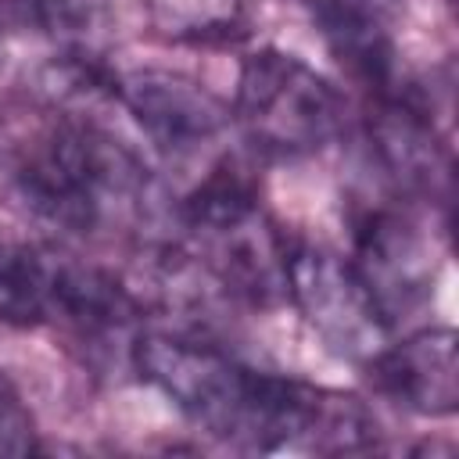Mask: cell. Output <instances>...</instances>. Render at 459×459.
<instances>
[{
    "label": "cell",
    "mask_w": 459,
    "mask_h": 459,
    "mask_svg": "<svg viewBox=\"0 0 459 459\" xmlns=\"http://www.w3.org/2000/svg\"><path fill=\"white\" fill-rule=\"evenodd\" d=\"M136 373L190 423L251 452L298 448L308 384L244 366L222 348L186 333H140Z\"/></svg>",
    "instance_id": "cell-1"
},
{
    "label": "cell",
    "mask_w": 459,
    "mask_h": 459,
    "mask_svg": "<svg viewBox=\"0 0 459 459\" xmlns=\"http://www.w3.org/2000/svg\"><path fill=\"white\" fill-rule=\"evenodd\" d=\"M25 204L68 230L97 233L151 215L154 183L140 158L111 133L90 122L47 129L18 169Z\"/></svg>",
    "instance_id": "cell-2"
},
{
    "label": "cell",
    "mask_w": 459,
    "mask_h": 459,
    "mask_svg": "<svg viewBox=\"0 0 459 459\" xmlns=\"http://www.w3.org/2000/svg\"><path fill=\"white\" fill-rule=\"evenodd\" d=\"M194 258L219 287L265 305L287 298L283 269L290 237L269 219L255 186L233 169L215 165L179 208Z\"/></svg>",
    "instance_id": "cell-3"
},
{
    "label": "cell",
    "mask_w": 459,
    "mask_h": 459,
    "mask_svg": "<svg viewBox=\"0 0 459 459\" xmlns=\"http://www.w3.org/2000/svg\"><path fill=\"white\" fill-rule=\"evenodd\" d=\"M233 111L247 140L280 158L323 151L344 122V100L333 82L276 47L244 57Z\"/></svg>",
    "instance_id": "cell-4"
},
{
    "label": "cell",
    "mask_w": 459,
    "mask_h": 459,
    "mask_svg": "<svg viewBox=\"0 0 459 459\" xmlns=\"http://www.w3.org/2000/svg\"><path fill=\"white\" fill-rule=\"evenodd\" d=\"M283 283L287 298L333 355L366 366L391 341V319L351 258L319 244L290 240Z\"/></svg>",
    "instance_id": "cell-5"
},
{
    "label": "cell",
    "mask_w": 459,
    "mask_h": 459,
    "mask_svg": "<svg viewBox=\"0 0 459 459\" xmlns=\"http://www.w3.org/2000/svg\"><path fill=\"white\" fill-rule=\"evenodd\" d=\"M115 97L169 158H190L215 143L230 118L222 100L204 82L169 68H136L115 79Z\"/></svg>",
    "instance_id": "cell-6"
},
{
    "label": "cell",
    "mask_w": 459,
    "mask_h": 459,
    "mask_svg": "<svg viewBox=\"0 0 459 459\" xmlns=\"http://www.w3.org/2000/svg\"><path fill=\"white\" fill-rule=\"evenodd\" d=\"M355 269L377 294L384 316L412 312L434 290V244L394 208H366L355 219Z\"/></svg>",
    "instance_id": "cell-7"
},
{
    "label": "cell",
    "mask_w": 459,
    "mask_h": 459,
    "mask_svg": "<svg viewBox=\"0 0 459 459\" xmlns=\"http://www.w3.org/2000/svg\"><path fill=\"white\" fill-rule=\"evenodd\" d=\"M369 147L387 179L420 201L445 204L452 186V154L420 100L402 86L377 93L369 111Z\"/></svg>",
    "instance_id": "cell-8"
},
{
    "label": "cell",
    "mask_w": 459,
    "mask_h": 459,
    "mask_svg": "<svg viewBox=\"0 0 459 459\" xmlns=\"http://www.w3.org/2000/svg\"><path fill=\"white\" fill-rule=\"evenodd\" d=\"M373 384L420 416H452L459 405V355L452 326H423L387 341L369 362Z\"/></svg>",
    "instance_id": "cell-9"
},
{
    "label": "cell",
    "mask_w": 459,
    "mask_h": 459,
    "mask_svg": "<svg viewBox=\"0 0 459 459\" xmlns=\"http://www.w3.org/2000/svg\"><path fill=\"white\" fill-rule=\"evenodd\" d=\"M47 316L79 333H118L136 319V298L100 265L47 255Z\"/></svg>",
    "instance_id": "cell-10"
},
{
    "label": "cell",
    "mask_w": 459,
    "mask_h": 459,
    "mask_svg": "<svg viewBox=\"0 0 459 459\" xmlns=\"http://www.w3.org/2000/svg\"><path fill=\"white\" fill-rule=\"evenodd\" d=\"M147 25L172 43H222L247 22V0H143Z\"/></svg>",
    "instance_id": "cell-11"
},
{
    "label": "cell",
    "mask_w": 459,
    "mask_h": 459,
    "mask_svg": "<svg viewBox=\"0 0 459 459\" xmlns=\"http://www.w3.org/2000/svg\"><path fill=\"white\" fill-rule=\"evenodd\" d=\"M0 319L14 326L47 319V255L0 240Z\"/></svg>",
    "instance_id": "cell-12"
},
{
    "label": "cell",
    "mask_w": 459,
    "mask_h": 459,
    "mask_svg": "<svg viewBox=\"0 0 459 459\" xmlns=\"http://www.w3.org/2000/svg\"><path fill=\"white\" fill-rule=\"evenodd\" d=\"M36 448V420L18 384L0 369V455H29Z\"/></svg>",
    "instance_id": "cell-13"
},
{
    "label": "cell",
    "mask_w": 459,
    "mask_h": 459,
    "mask_svg": "<svg viewBox=\"0 0 459 459\" xmlns=\"http://www.w3.org/2000/svg\"><path fill=\"white\" fill-rule=\"evenodd\" d=\"M36 18L61 39L82 43L100 18V0H32Z\"/></svg>",
    "instance_id": "cell-14"
},
{
    "label": "cell",
    "mask_w": 459,
    "mask_h": 459,
    "mask_svg": "<svg viewBox=\"0 0 459 459\" xmlns=\"http://www.w3.org/2000/svg\"><path fill=\"white\" fill-rule=\"evenodd\" d=\"M316 14H362V18H387L398 0H312Z\"/></svg>",
    "instance_id": "cell-15"
}]
</instances>
